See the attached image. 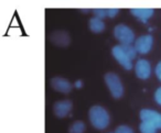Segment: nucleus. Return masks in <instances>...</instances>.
Listing matches in <instances>:
<instances>
[{"mask_svg": "<svg viewBox=\"0 0 161 133\" xmlns=\"http://www.w3.org/2000/svg\"><path fill=\"white\" fill-rule=\"evenodd\" d=\"M90 122L97 130H104L110 123V115L108 111L102 106H93L88 111Z\"/></svg>", "mask_w": 161, "mask_h": 133, "instance_id": "1", "label": "nucleus"}, {"mask_svg": "<svg viewBox=\"0 0 161 133\" xmlns=\"http://www.w3.org/2000/svg\"><path fill=\"white\" fill-rule=\"evenodd\" d=\"M104 80H105V84L109 89L113 98L119 99V98L123 97L125 89H124V85L117 74L112 73V72L106 73L105 76H104Z\"/></svg>", "mask_w": 161, "mask_h": 133, "instance_id": "2", "label": "nucleus"}, {"mask_svg": "<svg viewBox=\"0 0 161 133\" xmlns=\"http://www.w3.org/2000/svg\"><path fill=\"white\" fill-rule=\"evenodd\" d=\"M114 36L121 45H129L135 42V33L126 24H117L114 28Z\"/></svg>", "mask_w": 161, "mask_h": 133, "instance_id": "3", "label": "nucleus"}, {"mask_svg": "<svg viewBox=\"0 0 161 133\" xmlns=\"http://www.w3.org/2000/svg\"><path fill=\"white\" fill-rule=\"evenodd\" d=\"M112 55L114 56V58L127 71H130L132 68V61L127 56V54L125 53L123 49V45L118 44L113 46L112 49Z\"/></svg>", "mask_w": 161, "mask_h": 133, "instance_id": "4", "label": "nucleus"}, {"mask_svg": "<svg viewBox=\"0 0 161 133\" xmlns=\"http://www.w3.org/2000/svg\"><path fill=\"white\" fill-rule=\"evenodd\" d=\"M49 40L52 44L56 45L60 47H66L71 44V36H69V32L64 31V30H56L53 31L49 35Z\"/></svg>", "mask_w": 161, "mask_h": 133, "instance_id": "5", "label": "nucleus"}, {"mask_svg": "<svg viewBox=\"0 0 161 133\" xmlns=\"http://www.w3.org/2000/svg\"><path fill=\"white\" fill-rule=\"evenodd\" d=\"M153 45V38L151 34H145L135 41V49H136L137 53L139 54H148L152 49Z\"/></svg>", "mask_w": 161, "mask_h": 133, "instance_id": "6", "label": "nucleus"}, {"mask_svg": "<svg viewBox=\"0 0 161 133\" xmlns=\"http://www.w3.org/2000/svg\"><path fill=\"white\" fill-rule=\"evenodd\" d=\"M50 84L51 87L55 91L61 93H69L73 89V85L71 84V82L66 79L64 77H61V76H55V77L51 78L50 80Z\"/></svg>", "mask_w": 161, "mask_h": 133, "instance_id": "7", "label": "nucleus"}, {"mask_svg": "<svg viewBox=\"0 0 161 133\" xmlns=\"http://www.w3.org/2000/svg\"><path fill=\"white\" fill-rule=\"evenodd\" d=\"M72 108H73V102L69 99H63L58 100L54 104L53 106V112L58 118L62 119L69 114Z\"/></svg>", "mask_w": 161, "mask_h": 133, "instance_id": "8", "label": "nucleus"}, {"mask_svg": "<svg viewBox=\"0 0 161 133\" xmlns=\"http://www.w3.org/2000/svg\"><path fill=\"white\" fill-rule=\"evenodd\" d=\"M141 121H148L157 126V129H161V113L151 109H142L139 113Z\"/></svg>", "mask_w": 161, "mask_h": 133, "instance_id": "9", "label": "nucleus"}, {"mask_svg": "<svg viewBox=\"0 0 161 133\" xmlns=\"http://www.w3.org/2000/svg\"><path fill=\"white\" fill-rule=\"evenodd\" d=\"M135 74L141 80H146L151 75V65L147 60H138L135 64Z\"/></svg>", "mask_w": 161, "mask_h": 133, "instance_id": "10", "label": "nucleus"}, {"mask_svg": "<svg viewBox=\"0 0 161 133\" xmlns=\"http://www.w3.org/2000/svg\"><path fill=\"white\" fill-rule=\"evenodd\" d=\"M153 12L151 8H134L130 10V13L143 23H147V21L153 16Z\"/></svg>", "mask_w": 161, "mask_h": 133, "instance_id": "11", "label": "nucleus"}, {"mask_svg": "<svg viewBox=\"0 0 161 133\" xmlns=\"http://www.w3.org/2000/svg\"><path fill=\"white\" fill-rule=\"evenodd\" d=\"M88 27H90V30L93 32V33H102V32L105 30V23H104L103 20L101 19H97L95 17L90 19V23H88Z\"/></svg>", "mask_w": 161, "mask_h": 133, "instance_id": "12", "label": "nucleus"}, {"mask_svg": "<svg viewBox=\"0 0 161 133\" xmlns=\"http://www.w3.org/2000/svg\"><path fill=\"white\" fill-rule=\"evenodd\" d=\"M86 130V125L83 121H75L69 128V133H84Z\"/></svg>", "mask_w": 161, "mask_h": 133, "instance_id": "13", "label": "nucleus"}, {"mask_svg": "<svg viewBox=\"0 0 161 133\" xmlns=\"http://www.w3.org/2000/svg\"><path fill=\"white\" fill-rule=\"evenodd\" d=\"M139 130L141 133H157V126L148 121H141Z\"/></svg>", "mask_w": 161, "mask_h": 133, "instance_id": "14", "label": "nucleus"}, {"mask_svg": "<svg viewBox=\"0 0 161 133\" xmlns=\"http://www.w3.org/2000/svg\"><path fill=\"white\" fill-rule=\"evenodd\" d=\"M123 49L125 51V53L127 54V56L130 58V60H135L137 56V51L135 49V46H132V44H129V45H123Z\"/></svg>", "mask_w": 161, "mask_h": 133, "instance_id": "15", "label": "nucleus"}, {"mask_svg": "<svg viewBox=\"0 0 161 133\" xmlns=\"http://www.w3.org/2000/svg\"><path fill=\"white\" fill-rule=\"evenodd\" d=\"M93 13H94L95 18L103 20L104 18H106V17H107V9H103V8H97V9L93 10Z\"/></svg>", "mask_w": 161, "mask_h": 133, "instance_id": "16", "label": "nucleus"}, {"mask_svg": "<svg viewBox=\"0 0 161 133\" xmlns=\"http://www.w3.org/2000/svg\"><path fill=\"white\" fill-rule=\"evenodd\" d=\"M114 133H135V132L130 126L125 125V124H121V125L117 126Z\"/></svg>", "mask_w": 161, "mask_h": 133, "instance_id": "17", "label": "nucleus"}, {"mask_svg": "<svg viewBox=\"0 0 161 133\" xmlns=\"http://www.w3.org/2000/svg\"><path fill=\"white\" fill-rule=\"evenodd\" d=\"M119 9L117 8H108L107 9V17L108 18H115V17L118 14Z\"/></svg>", "mask_w": 161, "mask_h": 133, "instance_id": "18", "label": "nucleus"}, {"mask_svg": "<svg viewBox=\"0 0 161 133\" xmlns=\"http://www.w3.org/2000/svg\"><path fill=\"white\" fill-rule=\"evenodd\" d=\"M154 100L159 106H161V87H159L154 93Z\"/></svg>", "mask_w": 161, "mask_h": 133, "instance_id": "19", "label": "nucleus"}, {"mask_svg": "<svg viewBox=\"0 0 161 133\" xmlns=\"http://www.w3.org/2000/svg\"><path fill=\"white\" fill-rule=\"evenodd\" d=\"M156 76H157V78L161 82V61L157 64V66H156Z\"/></svg>", "mask_w": 161, "mask_h": 133, "instance_id": "20", "label": "nucleus"}, {"mask_svg": "<svg viewBox=\"0 0 161 133\" xmlns=\"http://www.w3.org/2000/svg\"><path fill=\"white\" fill-rule=\"evenodd\" d=\"M74 86H75L76 88H82V87H83V82H82V80H77V82H75Z\"/></svg>", "mask_w": 161, "mask_h": 133, "instance_id": "21", "label": "nucleus"}]
</instances>
